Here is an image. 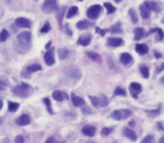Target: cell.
<instances>
[{"label":"cell","instance_id":"6da1fadb","mask_svg":"<svg viewBox=\"0 0 164 143\" xmlns=\"http://www.w3.org/2000/svg\"><path fill=\"white\" fill-rule=\"evenodd\" d=\"M17 43L19 45L18 50H20L22 53H25L26 50L30 48V43H32V34L29 31H23V33L18 34L17 36Z\"/></svg>","mask_w":164,"mask_h":143},{"label":"cell","instance_id":"7a4b0ae2","mask_svg":"<svg viewBox=\"0 0 164 143\" xmlns=\"http://www.w3.org/2000/svg\"><path fill=\"white\" fill-rule=\"evenodd\" d=\"M12 92L14 95L16 96H20V97H26L30 94V86L28 84H20V85H17L12 89Z\"/></svg>","mask_w":164,"mask_h":143},{"label":"cell","instance_id":"3957f363","mask_svg":"<svg viewBox=\"0 0 164 143\" xmlns=\"http://www.w3.org/2000/svg\"><path fill=\"white\" fill-rule=\"evenodd\" d=\"M42 10L45 14H52L54 11L57 10V2L56 0H45L43 7H42Z\"/></svg>","mask_w":164,"mask_h":143},{"label":"cell","instance_id":"277c9868","mask_svg":"<svg viewBox=\"0 0 164 143\" xmlns=\"http://www.w3.org/2000/svg\"><path fill=\"white\" fill-rule=\"evenodd\" d=\"M64 73L65 75L70 78H74V79H80L82 74H81V71H80L78 67L74 66H69L66 68H64Z\"/></svg>","mask_w":164,"mask_h":143},{"label":"cell","instance_id":"5b68a950","mask_svg":"<svg viewBox=\"0 0 164 143\" xmlns=\"http://www.w3.org/2000/svg\"><path fill=\"white\" fill-rule=\"evenodd\" d=\"M131 115V111L130 110H116L113 111L111 113V117L113 120H117V121H120V120H125L127 117H129Z\"/></svg>","mask_w":164,"mask_h":143},{"label":"cell","instance_id":"8992f818","mask_svg":"<svg viewBox=\"0 0 164 143\" xmlns=\"http://www.w3.org/2000/svg\"><path fill=\"white\" fill-rule=\"evenodd\" d=\"M101 10H102V8L100 5L91 6L90 8L87 10V16H88V18L92 19V20H96L97 18L99 17V15L101 14Z\"/></svg>","mask_w":164,"mask_h":143},{"label":"cell","instance_id":"52a82bcc","mask_svg":"<svg viewBox=\"0 0 164 143\" xmlns=\"http://www.w3.org/2000/svg\"><path fill=\"white\" fill-rule=\"evenodd\" d=\"M89 99H90L92 105H93V106H96V107H103V106L108 105V99L105 96V95H101L100 97L89 96Z\"/></svg>","mask_w":164,"mask_h":143},{"label":"cell","instance_id":"ba28073f","mask_svg":"<svg viewBox=\"0 0 164 143\" xmlns=\"http://www.w3.org/2000/svg\"><path fill=\"white\" fill-rule=\"evenodd\" d=\"M130 93L133 95L134 99H137V95L142 92V85L139 83H131L129 85Z\"/></svg>","mask_w":164,"mask_h":143},{"label":"cell","instance_id":"9c48e42d","mask_svg":"<svg viewBox=\"0 0 164 143\" xmlns=\"http://www.w3.org/2000/svg\"><path fill=\"white\" fill-rule=\"evenodd\" d=\"M15 24H16L17 27H20V28H29L30 26H32L30 21H29L28 19L24 18V17H19V18H17V19L15 20Z\"/></svg>","mask_w":164,"mask_h":143},{"label":"cell","instance_id":"30bf717a","mask_svg":"<svg viewBox=\"0 0 164 143\" xmlns=\"http://www.w3.org/2000/svg\"><path fill=\"white\" fill-rule=\"evenodd\" d=\"M44 59H45V63L48 66H52L55 63V59H54V49L47 50L45 53V55H44Z\"/></svg>","mask_w":164,"mask_h":143},{"label":"cell","instance_id":"8fae6325","mask_svg":"<svg viewBox=\"0 0 164 143\" xmlns=\"http://www.w3.org/2000/svg\"><path fill=\"white\" fill-rule=\"evenodd\" d=\"M107 44L110 47H120L124 45V40L121 38H118V37H110L108 39Z\"/></svg>","mask_w":164,"mask_h":143},{"label":"cell","instance_id":"7c38bea8","mask_svg":"<svg viewBox=\"0 0 164 143\" xmlns=\"http://www.w3.org/2000/svg\"><path fill=\"white\" fill-rule=\"evenodd\" d=\"M139 11H141L142 18H144V19H148L150 16H151V10H150V8H148V6H147L146 2H144L143 5H141Z\"/></svg>","mask_w":164,"mask_h":143},{"label":"cell","instance_id":"4fadbf2b","mask_svg":"<svg viewBox=\"0 0 164 143\" xmlns=\"http://www.w3.org/2000/svg\"><path fill=\"white\" fill-rule=\"evenodd\" d=\"M120 63H121L123 65L128 66V65H130V64L133 63V57H131V55L128 54V53H123L121 56H120Z\"/></svg>","mask_w":164,"mask_h":143},{"label":"cell","instance_id":"5bb4252c","mask_svg":"<svg viewBox=\"0 0 164 143\" xmlns=\"http://www.w3.org/2000/svg\"><path fill=\"white\" fill-rule=\"evenodd\" d=\"M52 96H53V99H55V101H57V102H62L64 99H68L66 93H64L62 91H55V92H53Z\"/></svg>","mask_w":164,"mask_h":143},{"label":"cell","instance_id":"9a60e30c","mask_svg":"<svg viewBox=\"0 0 164 143\" xmlns=\"http://www.w3.org/2000/svg\"><path fill=\"white\" fill-rule=\"evenodd\" d=\"M29 122H30V117H29V115H27V114H23V115H20L17 120H16V124H17V125H20V127H24V125L29 124Z\"/></svg>","mask_w":164,"mask_h":143},{"label":"cell","instance_id":"2e32d148","mask_svg":"<svg viewBox=\"0 0 164 143\" xmlns=\"http://www.w3.org/2000/svg\"><path fill=\"white\" fill-rule=\"evenodd\" d=\"M91 41V35H88V34H85V35H81L80 36V38L78 39V45H81V46H88V45L90 44Z\"/></svg>","mask_w":164,"mask_h":143},{"label":"cell","instance_id":"e0dca14e","mask_svg":"<svg viewBox=\"0 0 164 143\" xmlns=\"http://www.w3.org/2000/svg\"><path fill=\"white\" fill-rule=\"evenodd\" d=\"M123 132H124V135L126 138H128L129 140H131V141H136L137 135H136V133L134 132L131 129H129V127H124Z\"/></svg>","mask_w":164,"mask_h":143},{"label":"cell","instance_id":"ac0fdd59","mask_svg":"<svg viewBox=\"0 0 164 143\" xmlns=\"http://www.w3.org/2000/svg\"><path fill=\"white\" fill-rule=\"evenodd\" d=\"M82 133L85 134V137H93L96 134V127L92 125H85L82 129Z\"/></svg>","mask_w":164,"mask_h":143},{"label":"cell","instance_id":"d6986e66","mask_svg":"<svg viewBox=\"0 0 164 143\" xmlns=\"http://www.w3.org/2000/svg\"><path fill=\"white\" fill-rule=\"evenodd\" d=\"M87 56L90 58L91 61H95V63L101 64L102 58H101V56L99 55V54H97V53H95V51H87Z\"/></svg>","mask_w":164,"mask_h":143},{"label":"cell","instance_id":"ffe728a7","mask_svg":"<svg viewBox=\"0 0 164 143\" xmlns=\"http://www.w3.org/2000/svg\"><path fill=\"white\" fill-rule=\"evenodd\" d=\"M71 99H72V103H73L74 106H82L85 103V99H82V97H80V96H77L75 94L71 95Z\"/></svg>","mask_w":164,"mask_h":143},{"label":"cell","instance_id":"44dd1931","mask_svg":"<svg viewBox=\"0 0 164 143\" xmlns=\"http://www.w3.org/2000/svg\"><path fill=\"white\" fill-rule=\"evenodd\" d=\"M136 51H137V54H139V55H145L148 53V46L145 44H138L136 45L135 47Z\"/></svg>","mask_w":164,"mask_h":143},{"label":"cell","instance_id":"7402d4cb","mask_svg":"<svg viewBox=\"0 0 164 143\" xmlns=\"http://www.w3.org/2000/svg\"><path fill=\"white\" fill-rule=\"evenodd\" d=\"M91 26H93V24L90 22L89 20H81L77 24V27L78 29H81V30H85V29H88V28H90Z\"/></svg>","mask_w":164,"mask_h":143},{"label":"cell","instance_id":"603a6c76","mask_svg":"<svg viewBox=\"0 0 164 143\" xmlns=\"http://www.w3.org/2000/svg\"><path fill=\"white\" fill-rule=\"evenodd\" d=\"M154 33L158 34V37L156 40H162V39H164V31L161 29V28H154V29H151V30L147 33V36H148V35H152V34H154Z\"/></svg>","mask_w":164,"mask_h":143},{"label":"cell","instance_id":"cb8c5ba5","mask_svg":"<svg viewBox=\"0 0 164 143\" xmlns=\"http://www.w3.org/2000/svg\"><path fill=\"white\" fill-rule=\"evenodd\" d=\"M134 34H135V40H139V39H142L145 36V31L141 27L136 28L135 30H134Z\"/></svg>","mask_w":164,"mask_h":143},{"label":"cell","instance_id":"d4e9b609","mask_svg":"<svg viewBox=\"0 0 164 143\" xmlns=\"http://www.w3.org/2000/svg\"><path fill=\"white\" fill-rule=\"evenodd\" d=\"M146 4H147V6H148V8H150V10H151V11L158 12V11L161 10L160 6H158L156 2H150V1H146Z\"/></svg>","mask_w":164,"mask_h":143},{"label":"cell","instance_id":"484cf974","mask_svg":"<svg viewBox=\"0 0 164 143\" xmlns=\"http://www.w3.org/2000/svg\"><path fill=\"white\" fill-rule=\"evenodd\" d=\"M42 69V66L38 65V64H33V65H30L26 68V71L28 72V73H34V72H38Z\"/></svg>","mask_w":164,"mask_h":143},{"label":"cell","instance_id":"4316f807","mask_svg":"<svg viewBox=\"0 0 164 143\" xmlns=\"http://www.w3.org/2000/svg\"><path fill=\"white\" fill-rule=\"evenodd\" d=\"M69 55V50L66 48H60L59 49V57H60V59H65Z\"/></svg>","mask_w":164,"mask_h":143},{"label":"cell","instance_id":"83f0119b","mask_svg":"<svg viewBox=\"0 0 164 143\" xmlns=\"http://www.w3.org/2000/svg\"><path fill=\"white\" fill-rule=\"evenodd\" d=\"M77 14H78V7L73 6V7H71V8L69 9L68 14H66V17H68V18H72V17L75 16Z\"/></svg>","mask_w":164,"mask_h":143},{"label":"cell","instance_id":"f1b7e54d","mask_svg":"<svg viewBox=\"0 0 164 143\" xmlns=\"http://www.w3.org/2000/svg\"><path fill=\"white\" fill-rule=\"evenodd\" d=\"M120 26H121V24L120 22H118V24H116V25H113V27L109 29V31L111 34H116V33H121V28H120Z\"/></svg>","mask_w":164,"mask_h":143},{"label":"cell","instance_id":"f546056e","mask_svg":"<svg viewBox=\"0 0 164 143\" xmlns=\"http://www.w3.org/2000/svg\"><path fill=\"white\" fill-rule=\"evenodd\" d=\"M18 107H19V104H18V103H15V102H8V111L15 112V111L18 110Z\"/></svg>","mask_w":164,"mask_h":143},{"label":"cell","instance_id":"4dcf8cb0","mask_svg":"<svg viewBox=\"0 0 164 143\" xmlns=\"http://www.w3.org/2000/svg\"><path fill=\"white\" fill-rule=\"evenodd\" d=\"M9 37V33L7 31L6 29H2L1 30V34H0V41L1 43H4V41H6L7 39Z\"/></svg>","mask_w":164,"mask_h":143},{"label":"cell","instance_id":"1f68e13d","mask_svg":"<svg viewBox=\"0 0 164 143\" xmlns=\"http://www.w3.org/2000/svg\"><path fill=\"white\" fill-rule=\"evenodd\" d=\"M103 6H105V8L107 9L108 14H113V12L116 11V8H115V7H113L111 4H109V2H105V5H103Z\"/></svg>","mask_w":164,"mask_h":143},{"label":"cell","instance_id":"d6a6232c","mask_svg":"<svg viewBox=\"0 0 164 143\" xmlns=\"http://www.w3.org/2000/svg\"><path fill=\"white\" fill-rule=\"evenodd\" d=\"M141 74L144 78H148V76H150V71H148V68H147L146 66H142L141 67Z\"/></svg>","mask_w":164,"mask_h":143},{"label":"cell","instance_id":"836d02e7","mask_svg":"<svg viewBox=\"0 0 164 143\" xmlns=\"http://www.w3.org/2000/svg\"><path fill=\"white\" fill-rule=\"evenodd\" d=\"M113 132V127H103L101 130V135L102 137H108L109 134H111Z\"/></svg>","mask_w":164,"mask_h":143},{"label":"cell","instance_id":"e575fe53","mask_svg":"<svg viewBox=\"0 0 164 143\" xmlns=\"http://www.w3.org/2000/svg\"><path fill=\"white\" fill-rule=\"evenodd\" d=\"M113 94H115V95H121V96H126V95H127V94H126V91L121 87L116 88V89H115V92H113Z\"/></svg>","mask_w":164,"mask_h":143},{"label":"cell","instance_id":"d590c367","mask_svg":"<svg viewBox=\"0 0 164 143\" xmlns=\"http://www.w3.org/2000/svg\"><path fill=\"white\" fill-rule=\"evenodd\" d=\"M44 103H45L46 109H47V111H48V113H50V114H53V111H52V107H51V102H50V99H48V97H45V99H44Z\"/></svg>","mask_w":164,"mask_h":143},{"label":"cell","instance_id":"8d00e7d4","mask_svg":"<svg viewBox=\"0 0 164 143\" xmlns=\"http://www.w3.org/2000/svg\"><path fill=\"white\" fill-rule=\"evenodd\" d=\"M51 30V25H50V22H45L44 24V26H43V28L40 29V33L42 34H44V33H48Z\"/></svg>","mask_w":164,"mask_h":143},{"label":"cell","instance_id":"74e56055","mask_svg":"<svg viewBox=\"0 0 164 143\" xmlns=\"http://www.w3.org/2000/svg\"><path fill=\"white\" fill-rule=\"evenodd\" d=\"M129 15H130V17H131V21L134 22V24H136V22L138 21V18H137V15H136V12L134 11V9H130Z\"/></svg>","mask_w":164,"mask_h":143},{"label":"cell","instance_id":"f35d334b","mask_svg":"<svg viewBox=\"0 0 164 143\" xmlns=\"http://www.w3.org/2000/svg\"><path fill=\"white\" fill-rule=\"evenodd\" d=\"M153 139H154V137H153L152 134H148V135H146L145 138L142 140L141 143H152Z\"/></svg>","mask_w":164,"mask_h":143},{"label":"cell","instance_id":"ab89813d","mask_svg":"<svg viewBox=\"0 0 164 143\" xmlns=\"http://www.w3.org/2000/svg\"><path fill=\"white\" fill-rule=\"evenodd\" d=\"M146 113L154 117V116H156L160 114V109H157V110H155V111H146Z\"/></svg>","mask_w":164,"mask_h":143},{"label":"cell","instance_id":"60d3db41","mask_svg":"<svg viewBox=\"0 0 164 143\" xmlns=\"http://www.w3.org/2000/svg\"><path fill=\"white\" fill-rule=\"evenodd\" d=\"M15 143H25V140H24V138L22 135H18L15 139Z\"/></svg>","mask_w":164,"mask_h":143},{"label":"cell","instance_id":"b9f144b4","mask_svg":"<svg viewBox=\"0 0 164 143\" xmlns=\"http://www.w3.org/2000/svg\"><path fill=\"white\" fill-rule=\"evenodd\" d=\"M96 31L100 34L101 36H105V34L108 31V29H103V30H102V29H100V28H96Z\"/></svg>","mask_w":164,"mask_h":143},{"label":"cell","instance_id":"7bdbcfd3","mask_svg":"<svg viewBox=\"0 0 164 143\" xmlns=\"http://www.w3.org/2000/svg\"><path fill=\"white\" fill-rule=\"evenodd\" d=\"M164 71V63L163 64H161L160 66L157 67V69H156V73H161V72Z\"/></svg>","mask_w":164,"mask_h":143},{"label":"cell","instance_id":"ee69618b","mask_svg":"<svg viewBox=\"0 0 164 143\" xmlns=\"http://www.w3.org/2000/svg\"><path fill=\"white\" fill-rule=\"evenodd\" d=\"M63 14H64V9L60 11V14H59V16H57V19H59V22H60V25L62 24V22H61V17L63 16Z\"/></svg>","mask_w":164,"mask_h":143},{"label":"cell","instance_id":"f6af8a7d","mask_svg":"<svg viewBox=\"0 0 164 143\" xmlns=\"http://www.w3.org/2000/svg\"><path fill=\"white\" fill-rule=\"evenodd\" d=\"M45 143H57V142H56V140H55L54 138H48L47 140H46Z\"/></svg>","mask_w":164,"mask_h":143},{"label":"cell","instance_id":"bcb514c9","mask_svg":"<svg viewBox=\"0 0 164 143\" xmlns=\"http://www.w3.org/2000/svg\"><path fill=\"white\" fill-rule=\"evenodd\" d=\"M157 127H158V129H162V130H164L163 124H162V123H161V122H158V123H157Z\"/></svg>","mask_w":164,"mask_h":143},{"label":"cell","instance_id":"7dc6e473","mask_svg":"<svg viewBox=\"0 0 164 143\" xmlns=\"http://www.w3.org/2000/svg\"><path fill=\"white\" fill-rule=\"evenodd\" d=\"M161 54H160V53H158V51H155V57H156V58H160V57H161Z\"/></svg>","mask_w":164,"mask_h":143},{"label":"cell","instance_id":"c3c4849f","mask_svg":"<svg viewBox=\"0 0 164 143\" xmlns=\"http://www.w3.org/2000/svg\"><path fill=\"white\" fill-rule=\"evenodd\" d=\"M83 111H85V113H91V110H90V109H85H85H83Z\"/></svg>","mask_w":164,"mask_h":143},{"label":"cell","instance_id":"681fc988","mask_svg":"<svg viewBox=\"0 0 164 143\" xmlns=\"http://www.w3.org/2000/svg\"><path fill=\"white\" fill-rule=\"evenodd\" d=\"M45 47H46V48H47V49H48V48L51 47V41H48V43H47V45H46Z\"/></svg>","mask_w":164,"mask_h":143},{"label":"cell","instance_id":"f907efd6","mask_svg":"<svg viewBox=\"0 0 164 143\" xmlns=\"http://www.w3.org/2000/svg\"><path fill=\"white\" fill-rule=\"evenodd\" d=\"M160 143H164V135L161 139H160Z\"/></svg>","mask_w":164,"mask_h":143},{"label":"cell","instance_id":"816d5d0a","mask_svg":"<svg viewBox=\"0 0 164 143\" xmlns=\"http://www.w3.org/2000/svg\"><path fill=\"white\" fill-rule=\"evenodd\" d=\"M161 82H162V83H163V84H164V76L162 77V78H161Z\"/></svg>","mask_w":164,"mask_h":143},{"label":"cell","instance_id":"f5cc1de1","mask_svg":"<svg viewBox=\"0 0 164 143\" xmlns=\"http://www.w3.org/2000/svg\"><path fill=\"white\" fill-rule=\"evenodd\" d=\"M115 1H116V2H120V1H121V0H115Z\"/></svg>","mask_w":164,"mask_h":143},{"label":"cell","instance_id":"db71d44e","mask_svg":"<svg viewBox=\"0 0 164 143\" xmlns=\"http://www.w3.org/2000/svg\"><path fill=\"white\" fill-rule=\"evenodd\" d=\"M88 143H95V142H88Z\"/></svg>","mask_w":164,"mask_h":143},{"label":"cell","instance_id":"11a10c76","mask_svg":"<svg viewBox=\"0 0 164 143\" xmlns=\"http://www.w3.org/2000/svg\"><path fill=\"white\" fill-rule=\"evenodd\" d=\"M6 1H9V0H6Z\"/></svg>","mask_w":164,"mask_h":143},{"label":"cell","instance_id":"9f6ffc18","mask_svg":"<svg viewBox=\"0 0 164 143\" xmlns=\"http://www.w3.org/2000/svg\"><path fill=\"white\" fill-rule=\"evenodd\" d=\"M79 1H82V0H79Z\"/></svg>","mask_w":164,"mask_h":143},{"label":"cell","instance_id":"6f0895ef","mask_svg":"<svg viewBox=\"0 0 164 143\" xmlns=\"http://www.w3.org/2000/svg\"><path fill=\"white\" fill-rule=\"evenodd\" d=\"M163 22H164V19H163Z\"/></svg>","mask_w":164,"mask_h":143},{"label":"cell","instance_id":"680465c9","mask_svg":"<svg viewBox=\"0 0 164 143\" xmlns=\"http://www.w3.org/2000/svg\"><path fill=\"white\" fill-rule=\"evenodd\" d=\"M115 143H116V142H115Z\"/></svg>","mask_w":164,"mask_h":143}]
</instances>
